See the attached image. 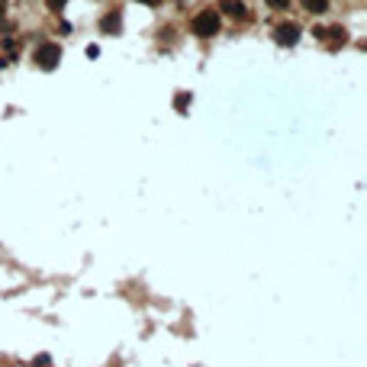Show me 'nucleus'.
Wrapping results in <instances>:
<instances>
[{"mask_svg":"<svg viewBox=\"0 0 367 367\" xmlns=\"http://www.w3.org/2000/svg\"><path fill=\"white\" fill-rule=\"evenodd\" d=\"M190 29H193V35H203V39H210V35L219 32V13H216V10H200V13L193 16Z\"/></svg>","mask_w":367,"mask_h":367,"instance_id":"f257e3e1","label":"nucleus"},{"mask_svg":"<svg viewBox=\"0 0 367 367\" xmlns=\"http://www.w3.org/2000/svg\"><path fill=\"white\" fill-rule=\"evenodd\" d=\"M61 58V48L58 45H39V52H35V61H39L42 68H55Z\"/></svg>","mask_w":367,"mask_h":367,"instance_id":"f03ea898","label":"nucleus"},{"mask_svg":"<svg viewBox=\"0 0 367 367\" xmlns=\"http://www.w3.org/2000/svg\"><path fill=\"white\" fill-rule=\"evenodd\" d=\"M297 39H300V29L293 26V23H290V26H280V29H277V42H280V45H293Z\"/></svg>","mask_w":367,"mask_h":367,"instance_id":"7ed1b4c3","label":"nucleus"},{"mask_svg":"<svg viewBox=\"0 0 367 367\" xmlns=\"http://www.w3.org/2000/svg\"><path fill=\"white\" fill-rule=\"evenodd\" d=\"M219 10H223V13H229V16H245V4H242V0H223V4H219Z\"/></svg>","mask_w":367,"mask_h":367,"instance_id":"20e7f679","label":"nucleus"},{"mask_svg":"<svg viewBox=\"0 0 367 367\" xmlns=\"http://www.w3.org/2000/svg\"><path fill=\"white\" fill-rule=\"evenodd\" d=\"M306 10L309 13H325V0H306Z\"/></svg>","mask_w":367,"mask_h":367,"instance_id":"39448f33","label":"nucleus"},{"mask_svg":"<svg viewBox=\"0 0 367 367\" xmlns=\"http://www.w3.org/2000/svg\"><path fill=\"white\" fill-rule=\"evenodd\" d=\"M103 29L109 32V29H119V16L113 13V16H103Z\"/></svg>","mask_w":367,"mask_h":367,"instance_id":"423d86ee","label":"nucleus"},{"mask_svg":"<svg viewBox=\"0 0 367 367\" xmlns=\"http://www.w3.org/2000/svg\"><path fill=\"white\" fill-rule=\"evenodd\" d=\"M267 4H271L274 10H280V7H290V0H267Z\"/></svg>","mask_w":367,"mask_h":367,"instance_id":"0eeeda50","label":"nucleus"},{"mask_svg":"<svg viewBox=\"0 0 367 367\" xmlns=\"http://www.w3.org/2000/svg\"><path fill=\"white\" fill-rule=\"evenodd\" d=\"M48 7H52V10H58V7H65V0H48Z\"/></svg>","mask_w":367,"mask_h":367,"instance_id":"6e6552de","label":"nucleus"},{"mask_svg":"<svg viewBox=\"0 0 367 367\" xmlns=\"http://www.w3.org/2000/svg\"><path fill=\"white\" fill-rule=\"evenodd\" d=\"M139 4H161V0H139Z\"/></svg>","mask_w":367,"mask_h":367,"instance_id":"1a4fd4ad","label":"nucleus"},{"mask_svg":"<svg viewBox=\"0 0 367 367\" xmlns=\"http://www.w3.org/2000/svg\"><path fill=\"white\" fill-rule=\"evenodd\" d=\"M0 10H4V0H0Z\"/></svg>","mask_w":367,"mask_h":367,"instance_id":"9d476101","label":"nucleus"}]
</instances>
